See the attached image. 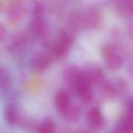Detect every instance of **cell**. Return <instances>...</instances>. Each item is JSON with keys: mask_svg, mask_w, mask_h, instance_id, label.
Listing matches in <instances>:
<instances>
[{"mask_svg": "<svg viewBox=\"0 0 133 133\" xmlns=\"http://www.w3.org/2000/svg\"><path fill=\"white\" fill-rule=\"evenodd\" d=\"M87 118L91 125L99 126L102 122V116L100 110L96 107L90 109L87 113Z\"/></svg>", "mask_w": 133, "mask_h": 133, "instance_id": "obj_8", "label": "cell"}, {"mask_svg": "<svg viewBox=\"0 0 133 133\" xmlns=\"http://www.w3.org/2000/svg\"><path fill=\"white\" fill-rule=\"evenodd\" d=\"M83 17V22L87 26L90 27L95 25L98 20V15L94 10L87 11Z\"/></svg>", "mask_w": 133, "mask_h": 133, "instance_id": "obj_10", "label": "cell"}, {"mask_svg": "<svg viewBox=\"0 0 133 133\" xmlns=\"http://www.w3.org/2000/svg\"><path fill=\"white\" fill-rule=\"evenodd\" d=\"M23 7L20 4H15L8 11V16L11 20L17 21L21 17L23 14Z\"/></svg>", "mask_w": 133, "mask_h": 133, "instance_id": "obj_9", "label": "cell"}, {"mask_svg": "<svg viewBox=\"0 0 133 133\" xmlns=\"http://www.w3.org/2000/svg\"><path fill=\"white\" fill-rule=\"evenodd\" d=\"M81 73L77 66L74 65L69 66L64 72V78L66 81L74 87L77 80L78 79Z\"/></svg>", "mask_w": 133, "mask_h": 133, "instance_id": "obj_6", "label": "cell"}, {"mask_svg": "<svg viewBox=\"0 0 133 133\" xmlns=\"http://www.w3.org/2000/svg\"><path fill=\"white\" fill-rule=\"evenodd\" d=\"M50 57L45 53H39L34 56L32 63L34 69L37 71H43L50 64Z\"/></svg>", "mask_w": 133, "mask_h": 133, "instance_id": "obj_5", "label": "cell"}, {"mask_svg": "<svg viewBox=\"0 0 133 133\" xmlns=\"http://www.w3.org/2000/svg\"><path fill=\"white\" fill-rule=\"evenodd\" d=\"M119 11L123 14L133 15V1H123L118 5Z\"/></svg>", "mask_w": 133, "mask_h": 133, "instance_id": "obj_12", "label": "cell"}, {"mask_svg": "<svg viewBox=\"0 0 133 133\" xmlns=\"http://www.w3.org/2000/svg\"><path fill=\"white\" fill-rule=\"evenodd\" d=\"M102 56L105 65L109 69L116 70L122 65L121 56L112 46H105L102 49Z\"/></svg>", "mask_w": 133, "mask_h": 133, "instance_id": "obj_1", "label": "cell"}, {"mask_svg": "<svg viewBox=\"0 0 133 133\" xmlns=\"http://www.w3.org/2000/svg\"><path fill=\"white\" fill-rule=\"evenodd\" d=\"M55 102L58 110L62 113H65L71 105L69 93L64 90L59 91L55 96Z\"/></svg>", "mask_w": 133, "mask_h": 133, "instance_id": "obj_4", "label": "cell"}, {"mask_svg": "<svg viewBox=\"0 0 133 133\" xmlns=\"http://www.w3.org/2000/svg\"><path fill=\"white\" fill-rule=\"evenodd\" d=\"M71 36L66 32L62 31L59 33L57 42L55 44L53 53L57 58H61L68 52L72 44Z\"/></svg>", "mask_w": 133, "mask_h": 133, "instance_id": "obj_2", "label": "cell"}, {"mask_svg": "<svg viewBox=\"0 0 133 133\" xmlns=\"http://www.w3.org/2000/svg\"><path fill=\"white\" fill-rule=\"evenodd\" d=\"M4 116L9 125L16 124L18 119V111L16 107L12 104H7L4 109Z\"/></svg>", "mask_w": 133, "mask_h": 133, "instance_id": "obj_7", "label": "cell"}, {"mask_svg": "<svg viewBox=\"0 0 133 133\" xmlns=\"http://www.w3.org/2000/svg\"><path fill=\"white\" fill-rule=\"evenodd\" d=\"M81 75L87 83L92 85L100 79L102 75V71L98 65L91 63L85 66L81 70Z\"/></svg>", "mask_w": 133, "mask_h": 133, "instance_id": "obj_3", "label": "cell"}, {"mask_svg": "<svg viewBox=\"0 0 133 133\" xmlns=\"http://www.w3.org/2000/svg\"><path fill=\"white\" fill-rule=\"evenodd\" d=\"M56 126L54 122L50 118L45 119L40 125L38 133H55Z\"/></svg>", "mask_w": 133, "mask_h": 133, "instance_id": "obj_11", "label": "cell"}, {"mask_svg": "<svg viewBox=\"0 0 133 133\" xmlns=\"http://www.w3.org/2000/svg\"><path fill=\"white\" fill-rule=\"evenodd\" d=\"M8 82L9 78L7 73L0 68V86H6Z\"/></svg>", "mask_w": 133, "mask_h": 133, "instance_id": "obj_13", "label": "cell"}]
</instances>
